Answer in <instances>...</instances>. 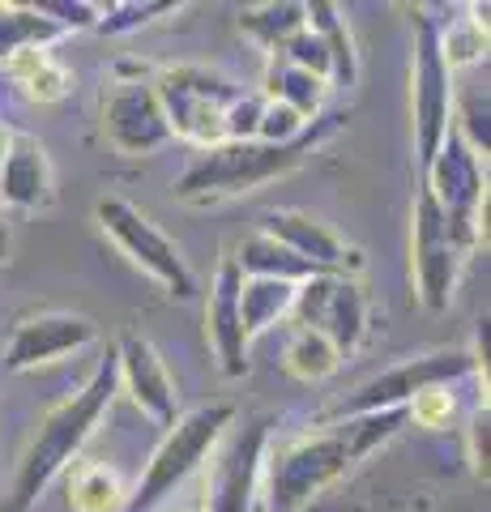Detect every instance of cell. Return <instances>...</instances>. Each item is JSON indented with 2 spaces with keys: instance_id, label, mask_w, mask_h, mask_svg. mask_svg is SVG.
I'll list each match as a JSON object with an SVG mask.
<instances>
[{
  "instance_id": "1",
  "label": "cell",
  "mask_w": 491,
  "mask_h": 512,
  "mask_svg": "<svg viewBox=\"0 0 491 512\" xmlns=\"http://www.w3.org/2000/svg\"><path fill=\"white\" fill-rule=\"evenodd\" d=\"M402 427H410L406 410H380L363 419L325 423L321 431H304L278 444L269 440L261 461V512H299L325 487H334L355 461L389 444Z\"/></svg>"
},
{
  "instance_id": "2",
  "label": "cell",
  "mask_w": 491,
  "mask_h": 512,
  "mask_svg": "<svg viewBox=\"0 0 491 512\" xmlns=\"http://www.w3.org/2000/svg\"><path fill=\"white\" fill-rule=\"evenodd\" d=\"M116 389H120L116 350H107V355L94 363V372L86 376L82 389H73L65 402L43 414L35 440H30V448L18 461V478H13V487H9L5 512H30L43 500V491L73 466L77 453L86 448V440L94 436V427L103 423Z\"/></svg>"
},
{
  "instance_id": "3",
  "label": "cell",
  "mask_w": 491,
  "mask_h": 512,
  "mask_svg": "<svg viewBox=\"0 0 491 512\" xmlns=\"http://www.w3.org/2000/svg\"><path fill=\"white\" fill-rule=\"evenodd\" d=\"M338 120L342 116H316L287 146H269V141H223V146H214V150H201L197 163L184 167L171 188H176V197L188 205H218V201H231L261 184H274L282 175H291L295 167H304L308 154L338 128Z\"/></svg>"
},
{
  "instance_id": "4",
  "label": "cell",
  "mask_w": 491,
  "mask_h": 512,
  "mask_svg": "<svg viewBox=\"0 0 491 512\" xmlns=\"http://www.w3.org/2000/svg\"><path fill=\"white\" fill-rule=\"evenodd\" d=\"M231 423H235L231 402H210V406H197V410L180 414V419L167 427V436L158 440V448L150 453L137 487L129 491L124 512H154L167 495H176V487L193 470H201V461L218 448V440L227 436Z\"/></svg>"
},
{
  "instance_id": "5",
  "label": "cell",
  "mask_w": 491,
  "mask_h": 512,
  "mask_svg": "<svg viewBox=\"0 0 491 512\" xmlns=\"http://www.w3.org/2000/svg\"><path fill=\"white\" fill-rule=\"evenodd\" d=\"M419 188H427V197L445 214L449 239L462 252V261L479 244H487V163L466 146L457 128H449L436 158L423 167Z\"/></svg>"
},
{
  "instance_id": "6",
  "label": "cell",
  "mask_w": 491,
  "mask_h": 512,
  "mask_svg": "<svg viewBox=\"0 0 491 512\" xmlns=\"http://www.w3.org/2000/svg\"><path fill=\"white\" fill-rule=\"evenodd\" d=\"M150 86L158 94L171 137L197 150H214L227 141V111L244 94L240 82H231L218 69H201V64H176V69H158Z\"/></svg>"
},
{
  "instance_id": "7",
  "label": "cell",
  "mask_w": 491,
  "mask_h": 512,
  "mask_svg": "<svg viewBox=\"0 0 491 512\" xmlns=\"http://www.w3.org/2000/svg\"><path fill=\"white\" fill-rule=\"evenodd\" d=\"M94 222L103 227V235L129 256L146 278H154L171 299H193L197 295V274L188 265V256L150 214H141L133 201L124 197H99L94 201Z\"/></svg>"
},
{
  "instance_id": "8",
  "label": "cell",
  "mask_w": 491,
  "mask_h": 512,
  "mask_svg": "<svg viewBox=\"0 0 491 512\" xmlns=\"http://www.w3.org/2000/svg\"><path fill=\"white\" fill-rule=\"evenodd\" d=\"M466 376H479L470 350H432L419 359H402L398 367L380 372L372 380L355 384L346 397H338L325 410V423H346V419H363V414H380V410H406V402L432 384H457Z\"/></svg>"
},
{
  "instance_id": "9",
  "label": "cell",
  "mask_w": 491,
  "mask_h": 512,
  "mask_svg": "<svg viewBox=\"0 0 491 512\" xmlns=\"http://www.w3.org/2000/svg\"><path fill=\"white\" fill-rule=\"evenodd\" d=\"M415 60H410V116H415V154L419 171L432 163L440 141L453 128V69L440 56L436 18L415 9Z\"/></svg>"
},
{
  "instance_id": "10",
  "label": "cell",
  "mask_w": 491,
  "mask_h": 512,
  "mask_svg": "<svg viewBox=\"0 0 491 512\" xmlns=\"http://www.w3.org/2000/svg\"><path fill=\"white\" fill-rule=\"evenodd\" d=\"M295 329H312L338 350L342 359H351L368 338L372 303L359 278L346 274H312L308 282L295 286V308H291Z\"/></svg>"
},
{
  "instance_id": "11",
  "label": "cell",
  "mask_w": 491,
  "mask_h": 512,
  "mask_svg": "<svg viewBox=\"0 0 491 512\" xmlns=\"http://www.w3.org/2000/svg\"><path fill=\"white\" fill-rule=\"evenodd\" d=\"M457 274H462V252L453 248L445 214L427 197V188L415 192L410 205V282H415V299L427 312H449Z\"/></svg>"
},
{
  "instance_id": "12",
  "label": "cell",
  "mask_w": 491,
  "mask_h": 512,
  "mask_svg": "<svg viewBox=\"0 0 491 512\" xmlns=\"http://www.w3.org/2000/svg\"><path fill=\"white\" fill-rule=\"evenodd\" d=\"M103 133L112 141V150L141 158L154 154L171 141L167 116L158 107V94L150 77H116L112 90L103 94Z\"/></svg>"
},
{
  "instance_id": "13",
  "label": "cell",
  "mask_w": 491,
  "mask_h": 512,
  "mask_svg": "<svg viewBox=\"0 0 491 512\" xmlns=\"http://www.w3.org/2000/svg\"><path fill=\"white\" fill-rule=\"evenodd\" d=\"M265 448H269V419L261 414V419H252L223 444L201 512H257Z\"/></svg>"
},
{
  "instance_id": "14",
  "label": "cell",
  "mask_w": 491,
  "mask_h": 512,
  "mask_svg": "<svg viewBox=\"0 0 491 512\" xmlns=\"http://www.w3.org/2000/svg\"><path fill=\"white\" fill-rule=\"evenodd\" d=\"M99 342V325L82 312H35L13 325L5 342V367L9 372H35L43 363L82 355L86 346Z\"/></svg>"
},
{
  "instance_id": "15",
  "label": "cell",
  "mask_w": 491,
  "mask_h": 512,
  "mask_svg": "<svg viewBox=\"0 0 491 512\" xmlns=\"http://www.w3.org/2000/svg\"><path fill=\"white\" fill-rule=\"evenodd\" d=\"M116 380H120V389L133 397V406L146 414V419H154L158 427H171L180 419V389L150 338L124 333L116 342Z\"/></svg>"
},
{
  "instance_id": "16",
  "label": "cell",
  "mask_w": 491,
  "mask_h": 512,
  "mask_svg": "<svg viewBox=\"0 0 491 512\" xmlns=\"http://www.w3.org/2000/svg\"><path fill=\"white\" fill-rule=\"evenodd\" d=\"M257 231L274 235L282 248H291L299 261H308L316 269V274H346V278H355L363 269V252L355 244H346V239L329 227V222L316 218V214L269 210Z\"/></svg>"
},
{
  "instance_id": "17",
  "label": "cell",
  "mask_w": 491,
  "mask_h": 512,
  "mask_svg": "<svg viewBox=\"0 0 491 512\" xmlns=\"http://www.w3.org/2000/svg\"><path fill=\"white\" fill-rule=\"evenodd\" d=\"M240 286L244 274L235 269L231 256H223L218 274L210 282V295H205V338H210V350L218 359V372L227 380L248 376V333L240 320Z\"/></svg>"
},
{
  "instance_id": "18",
  "label": "cell",
  "mask_w": 491,
  "mask_h": 512,
  "mask_svg": "<svg viewBox=\"0 0 491 512\" xmlns=\"http://www.w3.org/2000/svg\"><path fill=\"white\" fill-rule=\"evenodd\" d=\"M56 201V167L52 154L35 133H13L5 171H0V205L18 214H39Z\"/></svg>"
},
{
  "instance_id": "19",
  "label": "cell",
  "mask_w": 491,
  "mask_h": 512,
  "mask_svg": "<svg viewBox=\"0 0 491 512\" xmlns=\"http://www.w3.org/2000/svg\"><path fill=\"white\" fill-rule=\"evenodd\" d=\"M235 269H240L244 278H274V282H308L316 269L308 261H299L291 248H282L274 235L265 231H252L240 239V248H235Z\"/></svg>"
},
{
  "instance_id": "20",
  "label": "cell",
  "mask_w": 491,
  "mask_h": 512,
  "mask_svg": "<svg viewBox=\"0 0 491 512\" xmlns=\"http://www.w3.org/2000/svg\"><path fill=\"white\" fill-rule=\"evenodd\" d=\"M5 73L13 77V82L22 86V94L30 103H60L65 94L73 90V73L60 64L52 52H43V47H30V52H18L5 60Z\"/></svg>"
},
{
  "instance_id": "21",
  "label": "cell",
  "mask_w": 491,
  "mask_h": 512,
  "mask_svg": "<svg viewBox=\"0 0 491 512\" xmlns=\"http://www.w3.org/2000/svg\"><path fill=\"white\" fill-rule=\"evenodd\" d=\"M325 90H329V86H325V82H316L312 73L295 69V64H287L282 56H269L261 99L291 107L299 120H308V124H312L316 116H321V107H325Z\"/></svg>"
},
{
  "instance_id": "22",
  "label": "cell",
  "mask_w": 491,
  "mask_h": 512,
  "mask_svg": "<svg viewBox=\"0 0 491 512\" xmlns=\"http://www.w3.org/2000/svg\"><path fill=\"white\" fill-rule=\"evenodd\" d=\"M304 13H308V30L325 43L329 64H334V86H355L359 52H355V39H351V26H346L342 9L329 5V0H312V5H304Z\"/></svg>"
},
{
  "instance_id": "23",
  "label": "cell",
  "mask_w": 491,
  "mask_h": 512,
  "mask_svg": "<svg viewBox=\"0 0 491 512\" xmlns=\"http://www.w3.org/2000/svg\"><path fill=\"white\" fill-rule=\"evenodd\" d=\"M295 308V282H274V278H244L240 286V320L248 342L274 329L278 320H291Z\"/></svg>"
},
{
  "instance_id": "24",
  "label": "cell",
  "mask_w": 491,
  "mask_h": 512,
  "mask_svg": "<svg viewBox=\"0 0 491 512\" xmlns=\"http://www.w3.org/2000/svg\"><path fill=\"white\" fill-rule=\"evenodd\" d=\"M129 487L103 461H77L69 474V508L73 512H124Z\"/></svg>"
},
{
  "instance_id": "25",
  "label": "cell",
  "mask_w": 491,
  "mask_h": 512,
  "mask_svg": "<svg viewBox=\"0 0 491 512\" xmlns=\"http://www.w3.org/2000/svg\"><path fill=\"white\" fill-rule=\"evenodd\" d=\"M56 39H65L60 30L39 5H0V64L30 47H52Z\"/></svg>"
},
{
  "instance_id": "26",
  "label": "cell",
  "mask_w": 491,
  "mask_h": 512,
  "mask_svg": "<svg viewBox=\"0 0 491 512\" xmlns=\"http://www.w3.org/2000/svg\"><path fill=\"white\" fill-rule=\"evenodd\" d=\"M304 26H308V13L299 0H269V5H252L240 13V30L248 39H257L269 56H274L291 35H299Z\"/></svg>"
},
{
  "instance_id": "27",
  "label": "cell",
  "mask_w": 491,
  "mask_h": 512,
  "mask_svg": "<svg viewBox=\"0 0 491 512\" xmlns=\"http://www.w3.org/2000/svg\"><path fill=\"white\" fill-rule=\"evenodd\" d=\"M282 367H287V376L304 380V384H321L342 367V355L321 338V333L295 329L287 350H282Z\"/></svg>"
},
{
  "instance_id": "28",
  "label": "cell",
  "mask_w": 491,
  "mask_h": 512,
  "mask_svg": "<svg viewBox=\"0 0 491 512\" xmlns=\"http://www.w3.org/2000/svg\"><path fill=\"white\" fill-rule=\"evenodd\" d=\"M440 30V56L457 73L466 64H479L487 56V26L474 22V18H457L449 26H436Z\"/></svg>"
},
{
  "instance_id": "29",
  "label": "cell",
  "mask_w": 491,
  "mask_h": 512,
  "mask_svg": "<svg viewBox=\"0 0 491 512\" xmlns=\"http://www.w3.org/2000/svg\"><path fill=\"white\" fill-rule=\"evenodd\" d=\"M180 5L176 0H124V5H103V18H99V35H133V30L150 26L167 13H176Z\"/></svg>"
},
{
  "instance_id": "30",
  "label": "cell",
  "mask_w": 491,
  "mask_h": 512,
  "mask_svg": "<svg viewBox=\"0 0 491 512\" xmlns=\"http://www.w3.org/2000/svg\"><path fill=\"white\" fill-rule=\"evenodd\" d=\"M457 419V397H453V384H432V389L415 393L406 402V423H415L423 431H445Z\"/></svg>"
},
{
  "instance_id": "31",
  "label": "cell",
  "mask_w": 491,
  "mask_h": 512,
  "mask_svg": "<svg viewBox=\"0 0 491 512\" xmlns=\"http://www.w3.org/2000/svg\"><path fill=\"white\" fill-rule=\"evenodd\" d=\"M274 56H282L287 64H295V69H304V73H312L316 82H325V86H334V64H329V52H325V43L312 35V30L304 26L299 35H291L287 43L278 47Z\"/></svg>"
},
{
  "instance_id": "32",
  "label": "cell",
  "mask_w": 491,
  "mask_h": 512,
  "mask_svg": "<svg viewBox=\"0 0 491 512\" xmlns=\"http://www.w3.org/2000/svg\"><path fill=\"white\" fill-rule=\"evenodd\" d=\"M304 128H308V120H299L291 107L265 99L261 124H257V141H269V146H287V141H295L299 133H304Z\"/></svg>"
},
{
  "instance_id": "33",
  "label": "cell",
  "mask_w": 491,
  "mask_h": 512,
  "mask_svg": "<svg viewBox=\"0 0 491 512\" xmlns=\"http://www.w3.org/2000/svg\"><path fill=\"white\" fill-rule=\"evenodd\" d=\"M39 9L65 30V35L69 30H94L103 18V5H90V0H43Z\"/></svg>"
},
{
  "instance_id": "34",
  "label": "cell",
  "mask_w": 491,
  "mask_h": 512,
  "mask_svg": "<svg viewBox=\"0 0 491 512\" xmlns=\"http://www.w3.org/2000/svg\"><path fill=\"white\" fill-rule=\"evenodd\" d=\"M261 107L265 99L257 90H244L240 99L227 111V141H257V124H261Z\"/></svg>"
},
{
  "instance_id": "35",
  "label": "cell",
  "mask_w": 491,
  "mask_h": 512,
  "mask_svg": "<svg viewBox=\"0 0 491 512\" xmlns=\"http://www.w3.org/2000/svg\"><path fill=\"white\" fill-rule=\"evenodd\" d=\"M491 414H487V406H479L470 414V423H466V457H470V470L483 478L487 483V474H491Z\"/></svg>"
},
{
  "instance_id": "36",
  "label": "cell",
  "mask_w": 491,
  "mask_h": 512,
  "mask_svg": "<svg viewBox=\"0 0 491 512\" xmlns=\"http://www.w3.org/2000/svg\"><path fill=\"white\" fill-rule=\"evenodd\" d=\"M9 252H13V231H9V222L0 218V265L9 261Z\"/></svg>"
},
{
  "instance_id": "37",
  "label": "cell",
  "mask_w": 491,
  "mask_h": 512,
  "mask_svg": "<svg viewBox=\"0 0 491 512\" xmlns=\"http://www.w3.org/2000/svg\"><path fill=\"white\" fill-rule=\"evenodd\" d=\"M9 141H13V128L0 124V171H5V154H9Z\"/></svg>"
},
{
  "instance_id": "38",
  "label": "cell",
  "mask_w": 491,
  "mask_h": 512,
  "mask_svg": "<svg viewBox=\"0 0 491 512\" xmlns=\"http://www.w3.org/2000/svg\"><path fill=\"white\" fill-rule=\"evenodd\" d=\"M193 512H201V508H193Z\"/></svg>"
},
{
  "instance_id": "39",
  "label": "cell",
  "mask_w": 491,
  "mask_h": 512,
  "mask_svg": "<svg viewBox=\"0 0 491 512\" xmlns=\"http://www.w3.org/2000/svg\"><path fill=\"white\" fill-rule=\"evenodd\" d=\"M257 512H261V508H257Z\"/></svg>"
}]
</instances>
